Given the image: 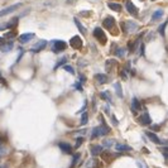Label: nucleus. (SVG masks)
Segmentation results:
<instances>
[{
    "label": "nucleus",
    "mask_w": 168,
    "mask_h": 168,
    "mask_svg": "<svg viewBox=\"0 0 168 168\" xmlns=\"http://www.w3.org/2000/svg\"><path fill=\"white\" fill-rule=\"evenodd\" d=\"M100 122H101V127H97V128H94L92 129V134H91V139H96L97 136H102V135H106L110 129L106 124L104 122V118L102 115H100Z\"/></svg>",
    "instance_id": "1"
},
{
    "label": "nucleus",
    "mask_w": 168,
    "mask_h": 168,
    "mask_svg": "<svg viewBox=\"0 0 168 168\" xmlns=\"http://www.w3.org/2000/svg\"><path fill=\"white\" fill-rule=\"evenodd\" d=\"M51 46H52V51L55 53H60V52H63L67 48V43L65 41H60V39H56V41H52L51 42Z\"/></svg>",
    "instance_id": "2"
},
{
    "label": "nucleus",
    "mask_w": 168,
    "mask_h": 168,
    "mask_svg": "<svg viewBox=\"0 0 168 168\" xmlns=\"http://www.w3.org/2000/svg\"><path fill=\"white\" fill-rule=\"evenodd\" d=\"M94 37L100 42L101 44H105L108 42V38H106V34L104 33V30L100 28V27H97V28H95L94 29Z\"/></svg>",
    "instance_id": "3"
},
{
    "label": "nucleus",
    "mask_w": 168,
    "mask_h": 168,
    "mask_svg": "<svg viewBox=\"0 0 168 168\" xmlns=\"http://www.w3.org/2000/svg\"><path fill=\"white\" fill-rule=\"evenodd\" d=\"M70 46L75 49H81L82 48V41L80 38V35H75L70 39Z\"/></svg>",
    "instance_id": "4"
},
{
    "label": "nucleus",
    "mask_w": 168,
    "mask_h": 168,
    "mask_svg": "<svg viewBox=\"0 0 168 168\" xmlns=\"http://www.w3.org/2000/svg\"><path fill=\"white\" fill-rule=\"evenodd\" d=\"M20 3H18V4H14V5H10V7H8V8H5V9H3V10H0V18L1 17H5V15H8V14H10V13H13V12H15L18 8H20Z\"/></svg>",
    "instance_id": "5"
},
{
    "label": "nucleus",
    "mask_w": 168,
    "mask_h": 168,
    "mask_svg": "<svg viewBox=\"0 0 168 168\" xmlns=\"http://www.w3.org/2000/svg\"><path fill=\"white\" fill-rule=\"evenodd\" d=\"M46 46H47V41L41 39V41H38V42H37V43L32 47V49H30V51L34 52V53H35V52H41V51H43V49L46 48Z\"/></svg>",
    "instance_id": "6"
},
{
    "label": "nucleus",
    "mask_w": 168,
    "mask_h": 168,
    "mask_svg": "<svg viewBox=\"0 0 168 168\" xmlns=\"http://www.w3.org/2000/svg\"><path fill=\"white\" fill-rule=\"evenodd\" d=\"M102 25H104V28L111 30L113 28H115V19H114L113 17H106V18L104 19Z\"/></svg>",
    "instance_id": "7"
},
{
    "label": "nucleus",
    "mask_w": 168,
    "mask_h": 168,
    "mask_svg": "<svg viewBox=\"0 0 168 168\" xmlns=\"http://www.w3.org/2000/svg\"><path fill=\"white\" fill-rule=\"evenodd\" d=\"M35 37V34L34 33H24V34H20L19 35V42L22 44H24V43H27V42H29L30 39H33Z\"/></svg>",
    "instance_id": "8"
},
{
    "label": "nucleus",
    "mask_w": 168,
    "mask_h": 168,
    "mask_svg": "<svg viewBox=\"0 0 168 168\" xmlns=\"http://www.w3.org/2000/svg\"><path fill=\"white\" fill-rule=\"evenodd\" d=\"M58 147H60V149H62L63 153H67V154L72 153V147L68 143H66V141H61V143H58Z\"/></svg>",
    "instance_id": "9"
},
{
    "label": "nucleus",
    "mask_w": 168,
    "mask_h": 168,
    "mask_svg": "<svg viewBox=\"0 0 168 168\" xmlns=\"http://www.w3.org/2000/svg\"><path fill=\"white\" fill-rule=\"evenodd\" d=\"M127 10L128 12L132 14V15H134V17H136V15H138V8L135 7V5L132 3V1H127Z\"/></svg>",
    "instance_id": "10"
},
{
    "label": "nucleus",
    "mask_w": 168,
    "mask_h": 168,
    "mask_svg": "<svg viewBox=\"0 0 168 168\" xmlns=\"http://www.w3.org/2000/svg\"><path fill=\"white\" fill-rule=\"evenodd\" d=\"M139 123L143 124V125H149L152 123V119L149 116V114L148 113H144L141 116H139Z\"/></svg>",
    "instance_id": "11"
},
{
    "label": "nucleus",
    "mask_w": 168,
    "mask_h": 168,
    "mask_svg": "<svg viewBox=\"0 0 168 168\" xmlns=\"http://www.w3.org/2000/svg\"><path fill=\"white\" fill-rule=\"evenodd\" d=\"M145 135L148 136V138L153 141V143H155V144H162V143H166V141H162V140H159V138L154 133H152V132H145Z\"/></svg>",
    "instance_id": "12"
},
{
    "label": "nucleus",
    "mask_w": 168,
    "mask_h": 168,
    "mask_svg": "<svg viewBox=\"0 0 168 168\" xmlns=\"http://www.w3.org/2000/svg\"><path fill=\"white\" fill-rule=\"evenodd\" d=\"M95 80L100 83V85H104V83H106L109 80H108V76L104 75V73H96L95 75Z\"/></svg>",
    "instance_id": "13"
},
{
    "label": "nucleus",
    "mask_w": 168,
    "mask_h": 168,
    "mask_svg": "<svg viewBox=\"0 0 168 168\" xmlns=\"http://www.w3.org/2000/svg\"><path fill=\"white\" fill-rule=\"evenodd\" d=\"M102 149H104V147L102 145H92L91 147V154L92 155H99V154H101L102 153Z\"/></svg>",
    "instance_id": "14"
},
{
    "label": "nucleus",
    "mask_w": 168,
    "mask_h": 168,
    "mask_svg": "<svg viewBox=\"0 0 168 168\" xmlns=\"http://www.w3.org/2000/svg\"><path fill=\"white\" fill-rule=\"evenodd\" d=\"M124 25H127V29H124L125 32H134V30L138 28V24H136L135 22H127V23H124Z\"/></svg>",
    "instance_id": "15"
},
{
    "label": "nucleus",
    "mask_w": 168,
    "mask_h": 168,
    "mask_svg": "<svg viewBox=\"0 0 168 168\" xmlns=\"http://www.w3.org/2000/svg\"><path fill=\"white\" fill-rule=\"evenodd\" d=\"M132 109H133V111H138V110H140V109H141L140 101H139L136 97H134L133 100H132Z\"/></svg>",
    "instance_id": "16"
},
{
    "label": "nucleus",
    "mask_w": 168,
    "mask_h": 168,
    "mask_svg": "<svg viewBox=\"0 0 168 168\" xmlns=\"http://www.w3.org/2000/svg\"><path fill=\"white\" fill-rule=\"evenodd\" d=\"M115 149L118 152H127V150H132V147H129L127 144H116Z\"/></svg>",
    "instance_id": "17"
},
{
    "label": "nucleus",
    "mask_w": 168,
    "mask_h": 168,
    "mask_svg": "<svg viewBox=\"0 0 168 168\" xmlns=\"http://www.w3.org/2000/svg\"><path fill=\"white\" fill-rule=\"evenodd\" d=\"M17 22H18V19L15 18V19H14V20H12L10 23L1 24V25H0V30H3V29H5V28H10V27H15V24H17Z\"/></svg>",
    "instance_id": "18"
},
{
    "label": "nucleus",
    "mask_w": 168,
    "mask_h": 168,
    "mask_svg": "<svg viewBox=\"0 0 168 168\" xmlns=\"http://www.w3.org/2000/svg\"><path fill=\"white\" fill-rule=\"evenodd\" d=\"M108 7L111 10H114V12H120V10H122V5L118 4V3H109Z\"/></svg>",
    "instance_id": "19"
},
{
    "label": "nucleus",
    "mask_w": 168,
    "mask_h": 168,
    "mask_svg": "<svg viewBox=\"0 0 168 168\" xmlns=\"http://www.w3.org/2000/svg\"><path fill=\"white\" fill-rule=\"evenodd\" d=\"M75 24L77 25V29L81 32V34H83V35H85V34H86V29L83 28V25L80 23V20H78L77 18H75Z\"/></svg>",
    "instance_id": "20"
},
{
    "label": "nucleus",
    "mask_w": 168,
    "mask_h": 168,
    "mask_svg": "<svg viewBox=\"0 0 168 168\" xmlns=\"http://www.w3.org/2000/svg\"><path fill=\"white\" fill-rule=\"evenodd\" d=\"M116 66L118 63H116V61H115V60H110V61H106V71L109 72V71H111L113 70V68H111V66Z\"/></svg>",
    "instance_id": "21"
},
{
    "label": "nucleus",
    "mask_w": 168,
    "mask_h": 168,
    "mask_svg": "<svg viewBox=\"0 0 168 168\" xmlns=\"http://www.w3.org/2000/svg\"><path fill=\"white\" fill-rule=\"evenodd\" d=\"M115 90H116V95L123 97V90H122V85H120L119 82L115 83Z\"/></svg>",
    "instance_id": "22"
},
{
    "label": "nucleus",
    "mask_w": 168,
    "mask_h": 168,
    "mask_svg": "<svg viewBox=\"0 0 168 168\" xmlns=\"http://www.w3.org/2000/svg\"><path fill=\"white\" fill-rule=\"evenodd\" d=\"M101 97H104V100H106V101H111V96H110V94L108 91H104L100 94Z\"/></svg>",
    "instance_id": "23"
},
{
    "label": "nucleus",
    "mask_w": 168,
    "mask_h": 168,
    "mask_svg": "<svg viewBox=\"0 0 168 168\" xmlns=\"http://www.w3.org/2000/svg\"><path fill=\"white\" fill-rule=\"evenodd\" d=\"M162 15H163V12H162V10H157V12L153 14V17H152V19L153 20H157V19H159Z\"/></svg>",
    "instance_id": "24"
},
{
    "label": "nucleus",
    "mask_w": 168,
    "mask_h": 168,
    "mask_svg": "<svg viewBox=\"0 0 168 168\" xmlns=\"http://www.w3.org/2000/svg\"><path fill=\"white\" fill-rule=\"evenodd\" d=\"M124 55H125V51L123 48H118L116 51H115V56H116V57H122V58H123Z\"/></svg>",
    "instance_id": "25"
},
{
    "label": "nucleus",
    "mask_w": 168,
    "mask_h": 168,
    "mask_svg": "<svg viewBox=\"0 0 168 168\" xmlns=\"http://www.w3.org/2000/svg\"><path fill=\"white\" fill-rule=\"evenodd\" d=\"M114 144V140L113 139H105L104 140V143H102V147H108V148H110V147H111Z\"/></svg>",
    "instance_id": "26"
},
{
    "label": "nucleus",
    "mask_w": 168,
    "mask_h": 168,
    "mask_svg": "<svg viewBox=\"0 0 168 168\" xmlns=\"http://www.w3.org/2000/svg\"><path fill=\"white\" fill-rule=\"evenodd\" d=\"M63 70H65V71H67V72H70L71 75H75V70H73V68H72L71 66L65 65V66H63Z\"/></svg>",
    "instance_id": "27"
},
{
    "label": "nucleus",
    "mask_w": 168,
    "mask_h": 168,
    "mask_svg": "<svg viewBox=\"0 0 168 168\" xmlns=\"http://www.w3.org/2000/svg\"><path fill=\"white\" fill-rule=\"evenodd\" d=\"M3 47H4V48H3V51H4V52L12 51V49H13V43H12V42H10L9 44H5V46H3Z\"/></svg>",
    "instance_id": "28"
},
{
    "label": "nucleus",
    "mask_w": 168,
    "mask_h": 168,
    "mask_svg": "<svg viewBox=\"0 0 168 168\" xmlns=\"http://www.w3.org/2000/svg\"><path fill=\"white\" fill-rule=\"evenodd\" d=\"M80 159V153H76L73 154V158H72V166H75L77 163V161Z\"/></svg>",
    "instance_id": "29"
},
{
    "label": "nucleus",
    "mask_w": 168,
    "mask_h": 168,
    "mask_svg": "<svg viewBox=\"0 0 168 168\" xmlns=\"http://www.w3.org/2000/svg\"><path fill=\"white\" fill-rule=\"evenodd\" d=\"M87 123V114L86 113H82V116H81V125H85Z\"/></svg>",
    "instance_id": "30"
},
{
    "label": "nucleus",
    "mask_w": 168,
    "mask_h": 168,
    "mask_svg": "<svg viewBox=\"0 0 168 168\" xmlns=\"http://www.w3.org/2000/svg\"><path fill=\"white\" fill-rule=\"evenodd\" d=\"M66 60H67V57H62V60L58 62V63H57L56 66H55V70H57V68H58V67H61L62 65H63L65 63V62H66Z\"/></svg>",
    "instance_id": "31"
},
{
    "label": "nucleus",
    "mask_w": 168,
    "mask_h": 168,
    "mask_svg": "<svg viewBox=\"0 0 168 168\" xmlns=\"http://www.w3.org/2000/svg\"><path fill=\"white\" fill-rule=\"evenodd\" d=\"M166 27H167V22H164L163 24H162V27H159V33H161V35H164Z\"/></svg>",
    "instance_id": "32"
},
{
    "label": "nucleus",
    "mask_w": 168,
    "mask_h": 168,
    "mask_svg": "<svg viewBox=\"0 0 168 168\" xmlns=\"http://www.w3.org/2000/svg\"><path fill=\"white\" fill-rule=\"evenodd\" d=\"M82 141H83V138H82V136H80V138H77V139H76V145H75V148H76V149L82 144Z\"/></svg>",
    "instance_id": "33"
},
{
    "label": "nucleus",
    "mask_w": 168,
    "mask_h": 168,
    "mask_svg": "<svg viewBox=\"0 0 168 168\" xmlns=\"http://www.w3.org/2000/svg\"><path fill=\"white\" fill-rule=\"evenodd\" d=\"M73 86H75V88H76V90L77 91H82V85H81V83H75V85H73Z\"/></svg>",
    "instance_id": "34"
},
{
    "label": "nucleus",
    "mask_w": 168,
    "mask_h": 168,
    "mask_svg": "<svg viewBox=\"0 0 168 168\" xmlns=\"http://www.w3.org/2000/svg\"><path fill=\"white\" fill-rule=\"evenodd\" d=\"M14 35H15V33H14V32H10V33H8L7 35H5V37H4V38H13V37H14Z\"/></svg>",
    "instance_id": "35"
},
{
    "label": "nucleus",
    "mask_w": 168,
    "mask_h": 168,
    "mask_svg": "<svg viewBox=\"0 0 168 168\" xmlns=\"http://www.w3.org/2000/svg\"><path fill=\"white\" fill-rule=\"evenodd\" d=\"M86 106H87V101H85V102H83V106H82V109H81V110H80V111H78V113H83V111H85Z\"/></svg>",
    "instance_id": "36"
},
{
    "label": "nucleus",
    "mask_w": 168,
    "mask_h": 168,
    "mask_svg": "<svg viewBox=\"0 0 168 168\" xmlns=\"http://www.w3.org/2000/svg\"><path fill=\"white\" fill-rule=\"evenodd\" d=\"M111 120H113V124L114 125H118V120H116V118H115L114 115H111Z\"/></svg>",
    "instance_id": "37"
},
{
    "label": "nucleus",
    "mask_w": 168,
    "mask_h": 168,
    "mask_svg": "<svg viewBox=\"0 0 168 168\" xmlns=\"http://www.w3.org/2000/svg\"><path fill=\"white\" fill-rule=\"evenodd\" d=\"M5 43V39H4V37H0V47H3Z\"/></svg>",
    "instance_id": "38"
},
{
    "label": "nucleus",
    "mask_w": 168,
    "mask_h": 168,
    "mask_svg": "<svg viewBox=\"0 0 168 168\" xmlns=\"http://www.w3.org/2000/svg\"><path fill=\"white\" fill-rule=\"evenodd\" d=\"M78 78L81 80V82H85L86 81V78H85V76H83V75H80V77H78Z\"/></svg>",
    "instance_id": "39"
},
{
    "label": "nucleus",
    "mask_w": 168,
    "mask_h": 168,
    "mask_svg": "<svg viewBox=\"0 0 168 168\" xmlns=\"http://www.w3.org/2000/svg\"><path fill=\"white\" fill-rule=\"evenodd\" d=\"M163 155H164V158H166V159H168V155H167V148L163 149Z\"/></svg>",
    "instance_id": "40"
},
{
    "label": "nucleus",
    "mask_w": 168,
    "mask_h": 168,
    "mask_svg": "<svg viewBox=\"0 0 168 168\" xmlns=\"http://www.w3.org/2000/svg\"><path fill=\"white\" fill-rule=\"evenodd\" d=\"M153 130H155V132H157V130H161V129H159L158 125H154V127H153Z\"/></svg>",
    "instance_id": "41"
},
{
    "label": "nucleus",
    "mask_w": 168,
    "mask_h": 168,
    "mask_svg": "<svg viewBox=\"0 0 168 168\" xmlns=\"http://www.w3.org/2000/svg\"><path fill=\"white\" fill-rule=\"evenodd\" d=\"M0 81H1V82L4 83V85H5V80H4V78H3V76H1V73H0Z\"/></svg>",
    "instance_id": "42"
},
{
    "label": "nucleus",
    "mask_w": 168,
    "mask_h": 168,
    "mask_svg": "<svg viewBox=\"0 0 168 168\" xmlns=\"http://www.w3.org/2000/svg\"><path fill=\"white\" fill-rule=\"evenodd\" d=\"M152 1H155V0H152Z\"/></svg>",
    "instance_id": "43"
},
{
    "label": "nucleus",
    "mask_w": 168,
    "mask_h": 168,
    "mask_svg": "<svg viewBox=\"0 0 168 168\" xmlns=\"http://www.w3.org/2000/svg\"><path fill=\"white\" fill-rule=\"evenodd\" d=\"M0 168H4V167H0Z\"/></svg>",
    "instance_id": "44"
}]
</instances>
